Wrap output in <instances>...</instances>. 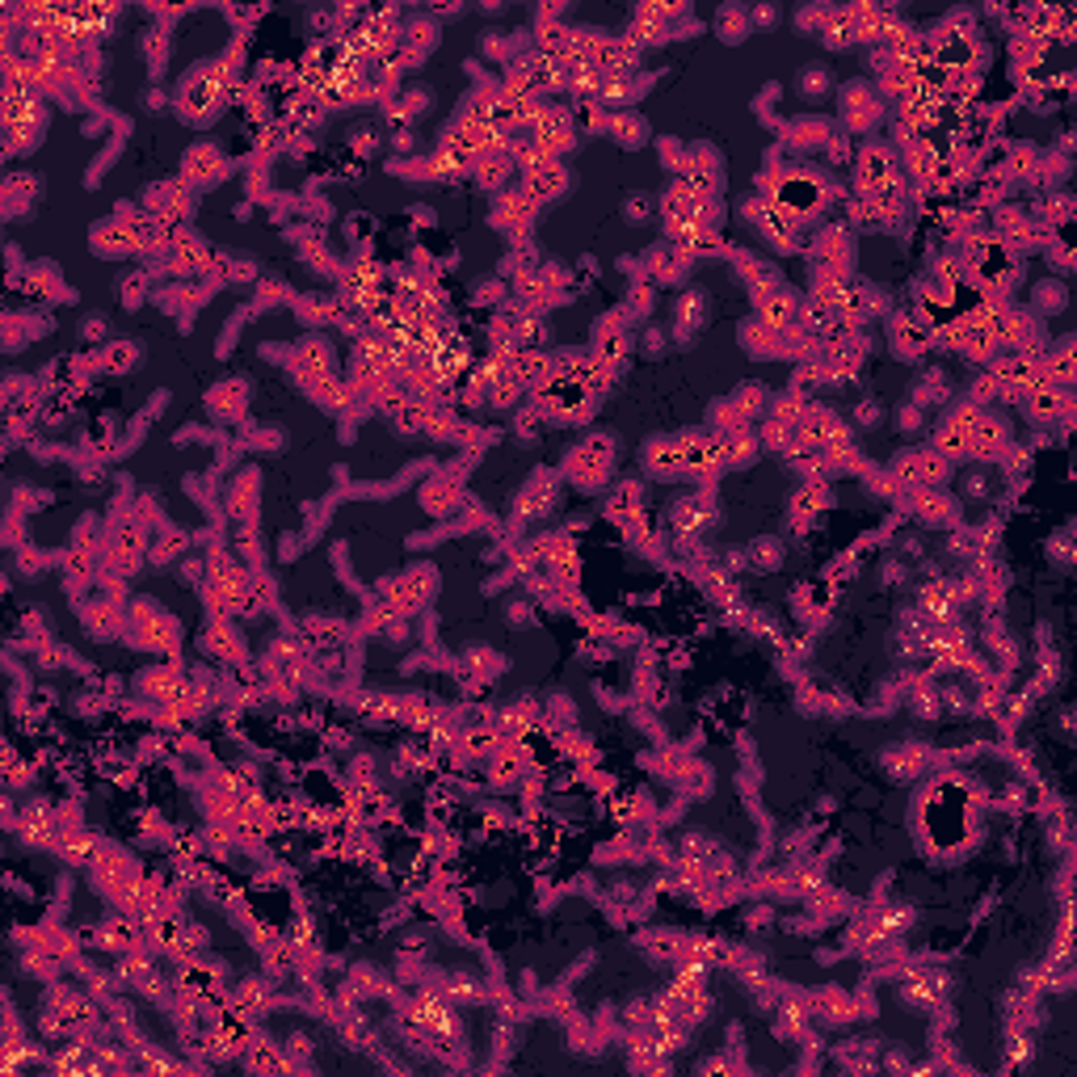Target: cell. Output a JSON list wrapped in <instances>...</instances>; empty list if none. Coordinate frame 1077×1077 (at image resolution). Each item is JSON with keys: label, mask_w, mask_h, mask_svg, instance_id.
Listing matches in <instances>:
<instances>
[{"label": "cell", "mask_w": 1077, "mask_h": 1077, "mask_svg": "<svg viewBox=\"0 0 1077 1077\" xmlns=\"http://www.w3.org/2000/svg\"><path fill=\"white\" fill-rule=\"evenodd\" d=\"M606 472V446L602 442H585L568 455V476H577L581 484H594Z\"/></svg>", "instance_id": "6da1fadb"}]
</instances>
